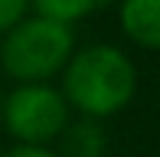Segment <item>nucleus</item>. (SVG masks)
<instances>
[{
  "instance_id": "7ed1b4c3",
  "label": "nucleus",
  "mask_w": 160,
  "mask_h": 157,
  "mask_svg": "<svg viewBox=\"0 0 160 157\" xmlns=\"http://www.w3.org/2000/svg\"><path fill=\"white\" fill-rule=\"evenodd\" d=\"M69 118L72 111L52 82L13 85L10 95H3L0 108V121L13 144H52L69 124Z\"/></svg>"
},
{
  "instance_id": "6e6552de",
  "label": "nucleus",
  "mask_w": 160,
  "mask_h": 157,
  "mask_svg": "<svg viewBox=\"0 0 160 157\" xmlns=\"http://www.w3.org/2000/svg\"><path fill=\"white\" fill-rule=\"evenodd\" d=\"M0 157H59L52 144H13Z\"/></svg>"
},
{
  "instance_id": "f03ea898",
  "label": "nucleus",
  "mask_w": 160,
  "mask_h": 157,
  "mask_svg": "<svg viewBox=\"0 0 160 157\" xmlns=\"http://www.w3.org/2000/svg\"><path fill=\"white\" fill-rule=\"evenodd\" d=\"M75 30L42 13H26L0 39V69L17 85L52 82L75 53Z\"/></svg>"
},
{
  "instance_id": "f257e3e1",
  "label": "nucleus",
  "mask_w": 160,
  "mask_h": 157,
  "mask_svg": "<svg viewBox=\"0 0 160 157\" xmlns=\"http://www.w3.org/2000/svg\"><path fill=\"white\" fill-rule=\"evenodd\" d=\"M62 98L69 111L82 118H114L134 102L137 92V66L124 49L111 43H88L75 46L65 69L59 72Z\"/></svg>"
},
{
  "instance_id": "0eeeda50",
  "label": "nucleus",
  "mask_w": 160,
  "mask_h": 157,
  "mask_svg": "<svg viewBox=\"0 0 160 157\" xmlns=\"http://www.w3.org/2000/svg\"><path fill=\"white\" fill-rule=\"evenodd\" d=\"M30 13V0H0V36Z\"/></svg>"
},
{
  "instance_id": "20e7f679",
  "label": "nucleus",
  "mask_w": 160,
  "mask_h": 157,
  "mask_svg": "<svg viewBox=\"0 0 160 157\" xmlns=\"http://www.w3.org/2000/svg\"><path fill=\"white\" fill-rule=\"evenodd\" d=\"M121 33L144 53L160 46V0H118Z\"/></svg>"
},
{
  "instance_id": "423d86ee",
  "label": "nucleus",
  "mask_w": 160,
  "mask_h": 157,
  "mask_svg": "<svg viewBox=\"0 0 160 157\" xmlns=\"http://www.w3.org/2000/svg\"><path fill=\"white\" fill-rule=\"evenodd\" d=\"M111 3H118V0H30L33 13L52 17L59 23H69V26H75L85 17H95V13L108 10Z\"/></svg>"
},
{
  "instance_id": "39448f33",
  "label": "nucleus",
  "mask_w": 160,
  "mask_h": 157,
  "mask_svg": "<svg viewBox=\"0 0 160 157\" xmlns=\"http://www.w3.org/2000/svg\"><path fill=\"white\" fill-rule=\"evenodd\" d=\"M56 154L59 157H105L108 151V134L101 128V121L95 118H82L75 121L69 118V124L62 128V134L56 138Z\"/></svg>"
},
{
  "instance_id": "1a4fd4ad",
  "label": "nucleus",
  "mask_w": 160,
  "mask_h": 157,
  "mask_svg": "<svg viewBox=\"0 0 160 157\" xmlns=\"http://www.w3.org/2000/svg\"><path fill=\"white\" fill-rule=\"evenodd\" d=\"M0 108H3V92H0Z\"/></svg>"
}]
</instances>
